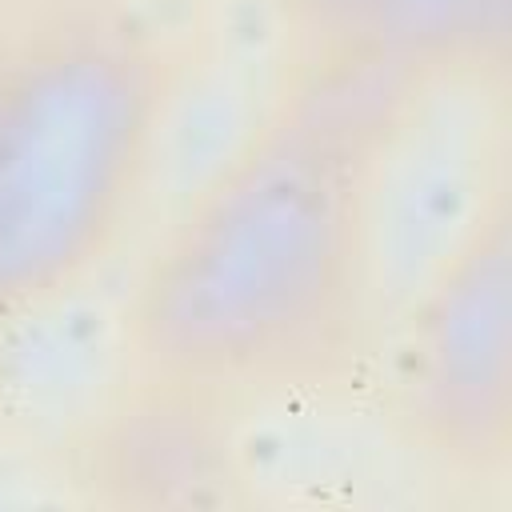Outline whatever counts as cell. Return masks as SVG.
<instances>
[{
	"instance_id": "cell-1",
	"label": "cell",
	"mask_w": 512,
	"mask_h": 512,
	"mask_svg": "<svg viewBox=\"0 0 512 512\" xmlns=\"http://www.w3.org/2000/svg\"><path fill=\"white\" fill-rule=\"evenodd\" d=\"M356 120L336 100L288 112L172 228L136 300V336L160 364L252 376L344 308Z\"/></svg>"
},
{
	"instance_id": "cell-2",
	"label": "cell",
	"mask_w": 512,
	"mask_h": 512,
	"mask_svg": "<svg viewBox=\"0 0 512 512\" xmlns=\"http://www.w3.org/2000/svg\"><path fill=\"white\" fill-rule=\"evenodd\" d=\"M156 84L120 44H0V308L72 280L132 200Z\"/></svg>"
},
{
	"instance_id": "cell-3",
	"label": "cell",
	"mask_w": 512,
	"mask_h": 512,
	"mask_svg": "<svg viewBox=\"0 0 512 512\" xmlns=\"http://www.w3.org/2000/svg\"><path fill=\"white\" fill-rule=\"evenodd\" d=\"M352 148L344 308L376 332L416 308L496 232L504 100L476 64H440L396 84Z\"/></svg>"
},
{
	"instance_id": "cell-4",
	"label": "cell",
	"mask_w": 512,
	"mask_h": 512,
	"mask_svg": "<svg viewBox=\"0 0 512 512\" xmlns=\"http://www.w3.org/2000/svg\"><path fill=\"white\" fill-rule=\"evenodd\" d=\"M496 228L400 328L412 400L452 440H484L508 408V260Z\"/></svg>"
}]
</instances>
